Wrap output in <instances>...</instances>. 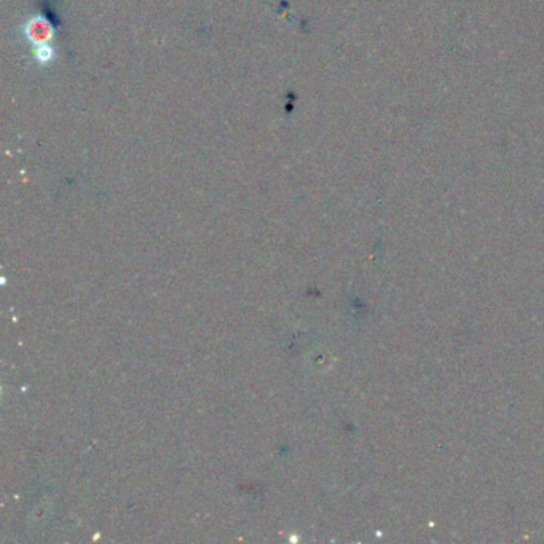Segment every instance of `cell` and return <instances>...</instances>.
Segmentation results:
<instances>
[{
  "label": "cell",
  "instance_id": "6da1fadb",
  "mask_svg": "<svg viewBox=\"0 0 544 544\" xmlns=\"http://www.w3.org/2000/svg\"><path fill=\"white\" fill-rule=\"evenodd\" d=\"M29 29H31V37L35 42H44V39L48 37V34H50V27H48V24L42 20H34L31 23V26H29Z\"/></svg>",
  "mask_w": 544,
  "mask_h": 544
}]
</instances>
